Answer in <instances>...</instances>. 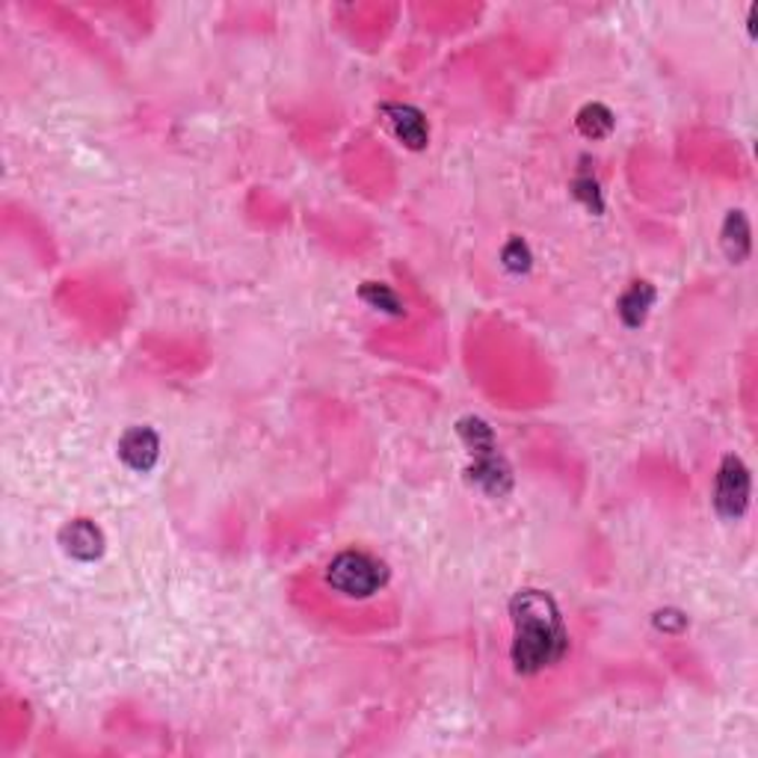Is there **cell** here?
Segmentation results:
<instances>
[{
    "instance_id": "1",
    "label": "cell",
    "mask_w": 758,
    "mask_h": 758,
    "mask_svg": "<svg viewBox=\"0 0 758 758\" xmlns=\"http://www.w3.org/2000/svg\"><path fill=\"white\" fill-rule=\"evenodd\" d=\"M510 622L512 670L525 679L551 670L569 655V628H566L563 610L551 592L537 590V587L512 592Z\"/></svg>"
},
{
    "instance_id": "2",
    "label": "cell",
    "mask_w": 758,
    "mask_h": 758,
    "mask_svg": "<svg viewBox=\"0 0 758 758\" xmlns=\"http://www.w3.org/2000/svg\"><path fill=\"white\" fill-rule=\"evenodd\" d=\"M459 441L468 448L466 477L468 483L475 486L477 492L489 495V498H503L512 489V468L503 459L495 430L480 418V415H462L457 421Z\"/></svg>"
},
{
    "instance_id": "3",
    "label": "cell",
    "mask_w": 758,
    "mask_h": 758,
    "mask_svg": "<svg viewBox=\"0 0 758 758\" xmlns=\"http://www.w3.org/2000/svg\"><path fill=\"white\" fill-rule=\"evenodd\" d=\"M388 578H391L388 566L379 557L359 551V548L338 551L327 563V569H323V581H327L329 590L353 601L377 596L388 584Z\"/></svg>"
},
{
    "instance_id": "4",
    "label": "cell",
    "mask_w": 758,
    "mask_h": 758,
    "mask_svg": "<svg viewBox=\"0 0 758 758\" xmlns=\"http://www.w3.org/2000/svg\"><path fill=\"white\" fill-rule=\"evenodd\" d=\"M752 495V477L750 468L738 453H726L720 459L715 475V489H711V503L715 512L724 521H738L750 510Z\"/></svg>"
},
{
    "instance_id": "5",
    "label": "cell",
    "mask_w": 758,
    "mask_h": 758,
    "mask_svg": "<svg viewBox=\"0 0 758 758\" xmlns=\"http://www.w3.org/2000/svg\"><path fill=\"white\" fill-rule=\"evenodd\" d=\"M379 116H382V122L388 124V131L395 133L400 146H406L409 151L427 149L430 124H427V116L418 107L403 104V101H386V104H379Z\"/></svg>"
},
{
    "instance_id": "6",
    "label": "cell",
    "mask_w": 758,
    "mask_h": 758,
    "mask_svg": "<svg viewBox=\"0 0 758 758\" xmlns=\"http://www.w3.org/2000/svg\"><path fill=\"white\" fill-rule=\"evenodd\" d=\"M62 555L78 560V563H96L101 560L107 548V539L92 519H71L66 521L57 533Z\"/></svg>"
},
{
    "instance_id": "7",
    "label": "cell",
    "mask_w": 758,
    "mask_h": 758,
    "mask_svg": "<svg viewBox=\"0 0 758 758\" xmlns=\"http://www.w3.org/2000/svg\"><path fill=\"white\" fill-rule=\"evenodd\" d=\"M119 459L137 475H149L160 459V436L151 427H128L119 436Z\"/></svg>"
},
{
    "instance_id": "8",
    "label": "cell",
    "mask_w": 758,
    "mask_h": 758,
    "mask_svg": "<svg viewBox=\"0 0 758 758\" xmlns=\"http://www.w3.org/2000/svg\"><path fill=\"white\" fill-rule=\"evenodd\" d=\"M655 300H658V291H655L652 282L646 279H637L619 293L617 300V315L622 320V327L628 329H640L649 320V311H652Z\"/></svg>"
},
{
    "instance_id": "9",
    "label": "cell",
    "mask_w": 758,
    "mask_h": 758,
    "mask_svg": "<svg viewBox=\"0 0 758 758\" xmlns=\"http://www.w3.org/2000/svg\"><path fill=\"white\" fill-rule=\"evenodd\" d=\"M720 249L724 256L732 261V265H744L752 252V231L750 220L744 211H729L726 213L724 226H720Z\"/></svg>"
},
{
    "instance_id": "10",
    "label": "cell",
    "mask_w": 758,
    "mask_h": 758,
    "mask_svg": "<svg viewBox=\"0 0 758 758\" xmlns=\"http://www.w3.org/2000/svg\"><path fill=\"white\" fill-rule=\"evenodd\" d=\"M575 128L587 140H608L614 128H617V116L610 113L601 101H590V104H584L575 113Z\"/></svg>"
},
{
    "instance_id": "11",
    "label": "cell",
    "mask_w": 758,
    "mask_h": 758,
    "mask_svg": "<svg viewBox=\"0 0 758 758\" xmlns=\"http://www.w3.org/2000/svg\"><path fill=\"white\" fill-rule=\"evenodd\" d=\"M359 300L373 311H382V315H391V318H403L406 302L400 300V293L386 282H365L359 285Z\"/></svg>"
},
{
    "instance_id": "12",
    "label": "cell",
    "mask_w": 758,
    "mask_h": 758,
    "mask_svg": "<svg viewBox=\"0 0 758 758\" xmlns=\"http://www.w3.org/2000/svg\"><path fill=\"white\" fill-rule=\"evenodd\" d=\"M572 196L590 213H605V196H601V184H599V178L592 176L590 169H587V160H584V167L578 169V176L572 178Z\"/></svg>"
},
{
    "instance_id": "13",
    "label": "cell",
    "mask_w": 758,
    "mask_h": 758,
    "mask_svg": "<svg viewBox=\"0 0 758 758\" xmlns=\"http://www.w3.org/2000/svg\"><path fill=\"white\" fill-rule=\"evenodd\" d=\"M501 267L512 276L530 273V267H533V252H530L528 243H525L521 238L507 240L501 249Z\"/></svg>"
},
{
    "instance_id": "14",
    "label": "cell",
    "mask_w": 758,
    "mask_h": 758,
    "mask_svg": "<svg viewBox=\"0 0 758 758\" xmlns=\"http://www.w3.org/2000/svg\"><path fill=\"white\" fill-rule=\"evenodd\" d=\"M652 626H655V631H661V635L679 637V635H685V631H688V614H681L679 608L655 610Z\"/></svg>"
}]
</instances>
